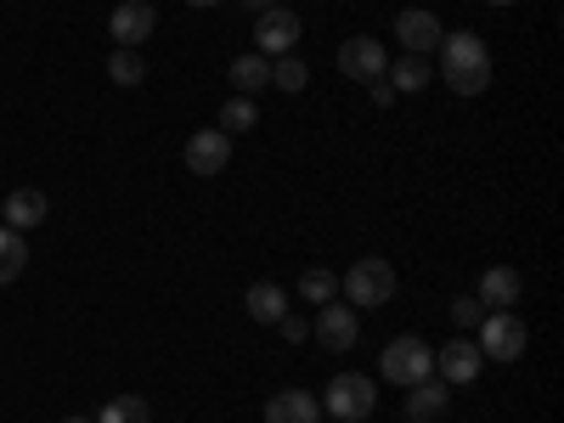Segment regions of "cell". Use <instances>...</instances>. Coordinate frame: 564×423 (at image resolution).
Wrapping results in <instances>:
<instances>
[{
  "instance_id": "6da1fadb",
  "label": "cell",
  "mask_w": 564,
  "mask_h": 423,
  "mask_svg": "<svg viewBox=\"0 0 564 423\" xmlns=\"http://www.w3.org/2000/svg\"><path fill=\"white\" fill-rule=\"evenodd\" d=\"M441 79L457 90V97H480L491 85V52L475 29H457V34H441Z\"/></svg>"
},
{
  "instance_id": "7a4b0ae2",
  "label": "cell",
  "mask_w": 564,
  "mask_h": 423,
  "mask_svg": "<svg viewBox=\"0 0 564 423\" xmlns=\"http://www.w3.org/2000/svg\"><path fill=\"white\" fill-rule=\"evenodd\" d=\"M339 294H345V305H350V311L390 305V300H395V265H390V260H379V254L356 260V265L339 276Z\"/></svg>"
},
{
  "instance_id": "3957f363",
  "label": "cell",
  "mask_w": 564,
  "mask_h": 423,
  "mask_svg": "<svg viewBox=\"0 0 564 423\" xmlns=\"http://www.w3.org/2000/svg\"><path fill=\"white\" fill-rule=\"evenodd\" d=\"M379 372H384L390 384H401V390L435 379V345H423L417 334H401V339H390L379 350Z\"/></svg>"
},
{
  "instance_id": "277c9868",
  "label": "cell",
  "mask_w": 564,
  "mask_h": 423,
  "mask_svg": "<svg viewBox=\"0 0 564 423\" xmlns=\"http://www.w3.org/2000/svg\"><path fill=\"white\" fill-rule=\"evenodd\" d=\"M327 417H339V423H361L372 406H379V390H372L367 372H334L327 379V390L316 395Z\"/></svg>"
},
{
  "instance_id": "5b68a950",
  "label": "cell",
  "mask_w": 564,
  "mask_h": 423,
  "mask_svg": "<svg viewBox=\"0 0 564 423\" xmlns=\"http://www.w3.org/2000/svg\"><path fill=\"white\" fill-rule=\"evenodd\" d=\"M475 334H480V339H475L480 356H491V361H520V356L531 350V327L513 316V311H486Z\"/></svg>"
},
{
  "instance_id": "8992f818",
  "label": "cell",
  "mask_w": 564,
  "mask_h": 423,
  "mask_svg": "<svg viewBox=\"0 0 564 423\" xmlns=\"http://www.w3.org/2000/svg\"><path fill=\"white\" fill-rule=\"evenodd\" d=\"M339 74L356 79V85H372V79H384L390 74V52H384V40H372V34H356L339 45Z\"/></svg>"
},
{
  "instance_id": "52a82bcc",
  "label": "cell",
  "mask_w": 564,
  "mask_h": 423,
  "mask_svg": "<svg viewBox=\"0 0 564 423\" xmlns=\"http://www.w3.org/2000/svg\"><path fill=\"white\" fill-rule=\"evenodd\" d=\"M300 34H305V23H300L294 7H271V12H260L254 52H260V57H289L294 45H300Z\"/></svg>"
},
{
  "instance_id": "ba28073f",
  "label": "cell",
  "mask_w": 564,
  "mask_h": 423,
  "mask_svg": "<svg viewBox=\"0 0 564 423\" xmlns=\"http://www.w3.org/2000/svg\"><path fill=\"white\" fill-rule=\"evenodd\" d=\"M480 361H486V356H480V345H475V339H463V334H457V339H446V345L435 350V372H441V384H475V379H480Z\"/></svg>"
},
{
  "instance_id": "9c48e42d",
  "label": "cell",
  "mask_w": 564,
  "mask_h": 423,
  "mask_svg": "<svg viewBox=\"0 0 564 423\" xmlns=\"http://www.w3.org/2000/svg\"><path fill=\"white\" fill-rule=\"evenodd\" d=\"M395 40L406 45V57H430V52H441V18L423 7H406V12H395Z\"/></svg>"
},
{
  "instance_id": "30bf717a",
  "label": "cell",
  "mask_w": 564,
  "mask_h": 423,
  "mask_svg": "<svg viewBox=\"0 0 564 423\" xmlns=\"http://www.w3.org/2000/svg\"><path fill=\"white\" fill-rule=\"evenodd\" d=\"M226 164H231V135L220 124L186 135V170H193V175H220Z\"/></svg>"
},
{
  "instance_id": "8fae6325",
  "label": "cell",
  "mask_w": 564,
  "mask_h": 423,
  "mask_svg": "<svg viewBox=\"0 0 564 423\" xmlns=\"http://www.w3.org/2000/svg\"><path fill=\"white\" fill-rule=\"evenodd\" d=\"M311 334H316L322 350H350V345L361 339V316H356L350 305H322L316 322H311Z\"/></svg>"
},
{
  "instance_id": "7c38bea8",
  "label": "cell",
  "mask_w": 564,
  "mask_h": 423,
  "mask_svg": "<svg viewBox=\"0 0 564 423\" xmlns=\"http://www.w3.org/2000/svg\"><path fill=\"white\" fill-rule=\"evenodd\" d=\"M153 29H159V12L148 7V0H119V7H113V18H108V34H113V45H130V52H135V45L148 40Z\"/></svg>"
},
{
  "instance_id": "4fadbf2b",
  "label": "cell",
  "mask_w": 564,
  "mask_h": 423,
  "mask_svg": "<svg viewBox=\"0 0 564 423\" xmlns=\"http://www.w3.org/2000/svg\"><path fill=\"white\" fill-rule=\"evenodd\" d=\"M520 294H525V276L513 271V265H491V271H480V289H475L480 305L513 311V305H520Z\"/></svg>"
},
{
  "instance_id": "5bb4252c",
  "label": "cell",
  "mask_w": 564,
  "mask_h": 423,
  "mask_svg": "<svg viewBox=\"0 0 564 423\" xmlns=\"http://www.w3.org/2000/svg\"><path fill=\"white\" fill-rule=\"evenodd\" d=\"M265 423H322V401L311 390H276L265 401Z\"/></svg>"
},
{
  "instance_id": "9a60e30c",
  "label": "cell",
  "mask_w": 564,
  "mask_h": 423,
  "mask_svg": "<svg viewBox=\"0 0 564 423\" xmlns=\"http://www.w3.org/2000/svg\"><path fill=\"white\" fill-rule=\"evenodd\" d=\"M0 226H12V231H34L45 220V193L40 186H18V193H7V204H0Z\"/></svg>"
},
{
  "instance_id": "2e32d148",
  "label": "cell",
  "mask_w": 564,
  "mask_h": 423,
  "mask_svg": "<svg viewBox=\"0 0 564 423\" xmlns=\"http://www.w3.org/2000/svg\"><path fill=\"white\" fill-rule=\"evenodd\" d=\"M226 79H231V97H249V102H254V90H265V85H271V57L243 52L238 63L226 68Z\"/></svg>"
},
{
  "instance_id": "e0dca14e",
  "label": "cell",
  "mask_w": 564,
  "mask_h": 423,
  "mask_svg": "<svg viewBox=\"0 0 564 423\" xmlns=\"http://www.w3.org/2000/svg\"><path fill=\"white\" fill-rule=\"evenodd\" d=\"M446 406H452L446 384H441V379H423V384H412V395H406V423H435V417H446Z\"/></svg>"
},
{
  "instance_id": "ac0fdd59",
  "label": "cell",
  "mask_w": 564,
  "mask_h": 423,
  "mask_svg": "<svg viewBox=\"0 0 564 423\" xmlns=\"http://www.w3.org/2000/svg\"><path fill=\"white\" fill-rule=\"evenodd\" d=\"M243 305H249V316H254L260 327H276L282 311H289V294H282L276 282H254V289L243 294Z\"/></svg>"
},
{
  "instance_id": "d6986e66",
  "label": "cell",
  "mask_w": 564,
  "mask_h": 423,
  "mask_svg": "<svg viewBox=\"0 0 564 423\" xmlns=\"http://www.w3.org/2000/svg\"><path fill=\"white\" fill-rule=\"evenodd\" d=\"M23 265H29V238H23V231H12V226H0V289L18 282Z\"/></svg>"
},
{
  "instance_id": "ffe728a7",
  "label": "cell",
  "mask_w": 564,
  "mask_h": 423,
  "mask_svg": "<svg viewBox=\"0 0 564 423\" xmlns=\"http://www.w3.org/2000/svg\"><path fill=\"white\" fill-rule=\"evenodd\" d=\"M384 79L395 85V97H417V90H430L435 68H430V57H401L395 74H384Z\"/></svg>"
},
{
  "instance_id": "44dd1931",
  "label": "cell",
  "mask_w": 564,
  "mask_h": 423,
  "mask_svg": "<svg viewBox=\"0 0 564 423\" xmlns=\"http://www.w3.org/2000/svg\"><path fill=\"white\" fill-rule=\"evenodd\" d=\"M271 85H276V90H289V97H300V90L311 85V63H305L300 52L271 57Z\"/></svg>"
},
{
  "instance_id": "7402d4cb",
  "label": "cell",
  "mask_w": 564,
  "mask_h": 423,
  "mask_svg": "<svg viewBox=\"0 0 564 423\" xmlns=\"http://www.w3.org/2000/svg\"><path fill=\"white\" fill-rule=\"evenodd\" d=\"M97 423H153V406L141 401V395H113V401L97 412Z\"/></svg>"
},
{
  "instance_id": "603a6c76",
  "label": "cell",
  "mask_w": 564,
  "mask_h": 423,
  "mask_svg": "<svg viewBox=\"0 0 564 423\" xmlns=\"http://www.w3.org/2000/svg\"><path fill=\"white\" fill-rule=\"evenodd\" d=\"M300 294H305L311 305H334V300H339V276L327 271V265H311V271L300 276Z\"/></svg>"
},
{
  "instance_id": "cb8c5ba5",
  "label": "cell",
  "mask_w": 564,
  "mask_h": 423,
  "mask_svg": "<svg viewBox=\"0 0 564 423\" xmlns=\"http://www.w3.org/2000/svg\"><path fill=\"white\" fill-rule=\"evenodd\" d=\"M108 79H113V85H141V79H148V63H141V52H130V45H113Z\"/></svg>"
},
{
  "instance_id": "d4e9b609",
  "label": "cell",
  "mask_w": 564,
  "mask_h": 423,
  "mask_svg": "<svg viewBox=\"0 0 564 423\" xmlns=\"http://www.w3.org/2000/svg\"><path fill=\"white\" fill-rule=\"evenodd\" d=\"M254 124H260V108H254L249 97L220 102V130H226V135H243V130H254Z\"/></svg>"
},
{
  "instance_id": "484cf974",
  "label": "cell",
  "mask_w": 564,
  "mask_h": 423,
  "mask_svg": "<svg viewBox=\"0 0 564 423\" xmlns=\"http://www.w3.org/2000/svg\"><path fill=\"white\" fill-rule=\"evenodd\" d=\"M446 311H452V327H457V334H468V327H480V316H486V305H480L475 294H463V300H452Z\"/></svg>"
},
{
  "instance_id": "4316f807",
  "label": "cell",
  "mask_w": 564,
  "mask_h": 423,
  "mask_svg": "<svg viewBox=\"0 0 564 423\" xmlns=\"http://www.w3.org/2000/svg\"><path fill=\"white\" fill-rule=\"evenodd\" d=\"M276 334L289 339V345H305V334H311V322H305L300 311H282V322H276Z\"/></svg>"
},
{
  "instance_id": "83f0119b",
  "label": "cell",
  "mask_w": 564,
  "mask_h": 423,
  "mask_svg": "<svg viewBox=\"0 0 564 423\" xmlns=\"http://www.w3.org/2000/svg\"><path fill=\"white\" fill-rule=\"evenodd\" d=\"M367 97L379 102V108H390V102H395V85H390V79H372V85H367Z\"/></svg>"
},
{
  "instance_id": "f1b7e54d",
  "label": "cell",
  "mask_w": 564,
  "mask_h": 423,
  "mask_svg": "<svg viewBox=\"0 0 564 423\" xmlns=\"http://www.w3.org/2000/svg\"><path fill=\"white\" fill-rule=\"evenodd\" d=\"M243 7H249V12L260 18V12H271V7H282V0H243Z\"/></svg>"
},
{
  "instance_id": "f546056e",
  "label": "cell",
  "mask_w": 564,
  "mask_h": 423,
  "mask_svg": "<svg viewBox=\"0 0 564 423\" xmlns=\"http://www.w3.org/2000/svg\"><path fill=\"white\" fill-rule=\"evenodd\" d=\"M186 7H220V0H186Z\"/></svg>"
},
{
  "instance_id": "4dcf8cb0",
  "label": "cell",
  "mask_w": 564,
  "mask_h": 423,
  "mask_svg": "<svg viewBox=\"0 0 564 423\" xmlns=\"http://www.w3.org/2000/svg\"><path fill=\"white\" fill-rule=\"evenodd\" d=\"M63 423H97V417H85V412H79V417H63Z\"/></svg>"
},
{
  "instance_id": "1f68e13d",
  "label": "cell",
  "mask_w": 564,
  "mask_h": 423,
  "mask_svg": "<svg viewBox=\"0 0 564 423\" xmlns=\"http://www.w3.org/2000/svg\"><path fill=\"white\" fill-rule=\"evenodd\" d=\"M486 7H513V0H486Z\"/></svg>"
},
{
  "instance_id": "d6a6232c",
  "label": "cell",
  "mask_w": 564,
  "mask_h": 423,
  "mask_svg": "<svg viewBox=\"0 0 564 423\" xmlns=\"http://www.w3.org/2000/svg\"><path fill=\"white\" fill-rule=\"evenodd\" d=\"M327 423H339V417H327Z\"/></svg>"
}]
</instances>
